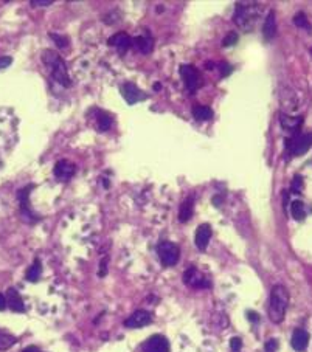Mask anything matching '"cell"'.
<instances>
[{"mask_svg": "<svg viewBox=\"0 0 312 352\" xmlns=\"http://www.w3.org/2000/svg\"><path fill=\"white\" fill-rule=\"evenodd\" d=\"M53 4V0H31V5L33 7H48Z\"/></svg>", "mask_w": 312, "mask_h": 352, "instance_id": "obj_34", "label": "cell"}, {"mask_svg": "<svg viewBox=\"0 0 312 352\" xmlns=\"http://www.w3.org/2000/svg\"><path fill=\"white\" fill-rule=\"evenodd\" d=\"M294 25L295 26H298V28H303V30H306V31H312V25L309 23V20H307V16L304 14V13H297L295 16H294Z\"/></svg>", "mask_w": 312, "mask_h": 352, "instance_id": "obj_25", "label": "cell"}, {"mask_svg": "<svg viewBox=\"0 0 312 352\" xmlns=\"http://www.w3.org/2000/svg\"><path fill=\"white\" fill-rule=\"evenodd\" d=\"M75 172H76V166L69 160H59V162H56V165L53 168V174L59 182L70 180L75 175Z\"/></svg>", "mask_w": 312, "mask_h": 352, "instance_id": "obj_10", "label": "cell"}, {"mask_svg": "<svg viewBox=\"0 0 312 352\" xmlns=\"http://www.w3.org/2000/svg\"><path fill=\"white\" fill-rule=\"evenodd\" d=\"M260 11H257V4H236L235 22L236 25L245 28L258 20Z\"/></svg>", "mask_w": 312, "mask_h": 352, "instance_id": "obj_4", "label": "cell"}, {"mask_svg": "<svg viewBox=\"0 0 312 352\" xmlns=\"http://www.w3.org/2000/svg\"><path fill=\"white\" fill-rule=\"evenodd\" d=\"M247 318L250 319L252 323H255V321H260V316H258V313H255V312H252V310L247 313Z\"/></svg>", "mask_w": 312, "mask_h": 352, "instance_id": "obj_36", "label": "cell"}, {"mask_svg": "<svg viewBox=\"0 0 312 352\" xmlns=\"http://www.w3.org/2000/svg\"><path fill=\"white\" fill-rule=\"evenodd\" d=\"M11 62H13V59H11L10 56H2V57H0V70L7 69Z\"/></svg>", "mask_w": 312, "mask_h": 352, "instance_id": "obj_35", "label": "cell"}, {"mask_svg": "<svg viewBox=\"0 0 312 352\" xmlns=\"http://www.w3.org/2000/svg\"><path fill=\"white\" fill-rule=\"evenodd\" d=\"M276 347H278V341L276 340H269L267 343H266V352H275L276 350Z\"/></svg>", "mask_w": 312, "mask_h": 352, "instance_id": "obj_33", "label": "cell"}, {"mask_svg": "<svg viewBox=\"0 0 312 352\" xmlns=\"http://www.w3.org/2000/svg\"><path fill=\"white\" fill-rule=\"evenodd\" d=\"M107 44L112 45V47H115V48L123 54V53H126V51L131 48L132 39H131V36L126 35V33H115L114 36L109 38Z\"/></svg>", "mask_w": 312, "mask_h": 352, "instance_id": "obj_14", "label": "cell"}, {"mask_svg": "<svg viewBox=\"0 0 312 352\" xmlns=\"http://www.w3.org/2000/svg\"><path fill=\"white\" fill-rule=\"evenodd\" d=\"M179 72H180V76L183 79L185 87L190 92H196L202 87V78L193 66H180Z\"/></svg>", "mask_w": 312, "mask_h": 352, "instance_id": "obj_6", "label": "cell"}, {"mask_svg": "<svg viewBox=\"0 0 312 352\" xmlns=\"http://www.w3.org/2000/svg\"><path fill=\"white\" fill-rule=\"evenodd\" d=\"M132 45L143 54H149L154 48V42H152V38L149 36V33L146 31V35H141V36H137L132 39Z\"/></svg>", "mask_w": 312, "mask_h": 352, "instance_id": "obj_19", "label": "cell"}, {"mask_svg": "<svg viewBox=\"0 0 312 352\" xmlns=\"http://www.w3.org/2000/svg\"><path fill=\"white\" fill-rule=\"evenodd\" d=\"M152 315L148 310H135L128 319H124V326L128 329H140L151 325Z\"/></svg>", "mask_w": 312, "mask_h": 352, "instance_id": "obj_11", "label": "cell"}, {"mask_svg": "<svg viewBox=\"0 0 312 352\" xmlns=\"http://www.w3.org/2000/svg\"><path fill=\"white\" fill-rule=\"evenodd\" d=\"M219 70H221V76H222V78H227V76L232 73V67H230L227 62H221V64H219Z\"/></svg>", "mask_w": 312, "mask_h": 352, "instance_id": "obj_31", "label": "cell"}, {"mask_svg": "<svg viewBox=\"0 0 312 352\" xmlns=\"http://www.w3.org/2000/svg\"><path fill=\"white\" fill-rule=\"evenodd\" d=\"M301 188H303V180H301L300 175H297V177H294V180H292L291 191L295 193V194H300V193H301Z\"/></svg>", "mask_w": 312, "mask_h": 352, "instance_id": "obj_28", "label": "cell"}, {"mask_svg": "<svg viewBox=\"0 0 312 352\" xmlns=\"http://www.w3.org/2000/svg\"><path fill=\"white\" fill-rule=\"evenodd\" d=\"M31 188H33V185H28L26 188L20 189L19 194H17L19 202H20V216H22L23 220H26V222H30V223L39 220V217H35V214L31 213L30 205H28V196H30V189H31Z\"/></svg>", "mask_w": 312, "mask_h": 352, "instance_id": "obj_12", "label": "cell"}, {"mask_svg": "<svg viewBox=\"0 0 312 352\" xmlns=\"http://www.w3.org/2000/svg\"><path fill=\"white\" fill-rule=\"evenodd\" d=\"M157 253L160 258V262L163 267H173L177 264L179 258H180V248L177 244L169 242V241H163L157 245Z\"/></svg>", "mask_w": 312, "mask_h": 352, "instance_id": "obj_5", "label": "cell"}, {"mask_svg": "<svg viewBox=\"0 0 312 352\" xmlns=\"http://www.w3.org/2000/svg\"><path fill=\"white\" fill-rule=\"evenodd\" d=\"M41 275H42V266H41V261L36 259V261L28 267V270H26V273H25V278H26V281H30V282H36V281H39Z\"/></svg>", "mask_w": 312, "mask_h": 352, "instance_id": "obj_22", "label": "cell"}, {"mask_svg": "<svg viewBox=\"0 0 312 352\" xmlns=\"http://www.w3.org/2000/svg\"><path fill=\"white\" fill-rule=\"evenodd\" d=\"M121 95H123L124 100H126V103L131 104V106L137 104L140 101H145L148 98L146 93H143L134 82H124L121 85Z\"/></svg>", "mask_w": 312, "mask_h": 352, "instance_id": "obj_9", "label": "cell"}, {"mask_svg": "<svg viewBox=\"0 0 312 352\" xmlns=\"http://www.w3.org/2000/svg\"><path fill=\"white\" fill-rule=\"evenodd\" d=\"M236 42H238V35H236V33H229V35L224 38L222 45H224V47H230V45H235Z\"/></svg>", "mask_w": 312, "mask_h": 352, "instance_id": "obj_29", "label": "cell"}, {"mask_svg": "<svg viewBox=\"0 0 312 352\" xmlns=\"http://www.w3.org/2000/svg\"><path fill=\"white\" fill-rule=\"evenodd\" d=\"M193 207H194V197L190 196L182 205L179 210V220L180 222H188L193 216Z\"/></svg>", "mask_w": 312, "mask_h": 352, "instance_id": "obj_20", "label": "cell"}, {"mask_svg": "<svg viewBox=\"0 0 312 352\" xmlns=\"http://www.w3.org/2000/svg\"><path fill=\"white\" fill-rule=\"evenodd\" d=\"M7 297H4L2 293H0V310H5L7 309Z\"/></svg>", "mask_w": 312, "mask_h": 352, "instance_id": "obj_37", "label": "cell"}, {"mask_svg": "<svg viewBox=\"0 0 312 352\" xmlns=\"http://www.w3.org/2000/svg\"><path fill=\"white\" fill-rule=\"evenodd\" d=\"M279 123H281V127L288 134H291L294 137V135L300 134V129L303 124V116H289L286 113H281V116H279Z\"/></svg>", "mask_w": 312, "mask_h": 352, "instance_id": "obj_13", "label": "cell"}, {"mask_svg": "<svg viewBox=\"0 0 312 352\" xmlns=\"http://www.w3.org/2000/svg\"><path fill=\"white\" fill-rule=\"evenodd\" d=\"M50 38L56 42V45H58L59 48H66V47L69 45V39H67L66 36H59V35L51 33V35H50Z\"/></svg>", "mask_w": 312, "mask_h": 352, "instance_id": "obj_27", "label": "cell"}, {"mask_svg": "<svg viewBox=\"0 0 312 352\" xmlns=\"http://www.w3.org/2000/svg\"><path fill=\"white\" fill-rule=\"evenodd\" d=\"M16 338L13 335H8V334H4V332H0V349H8L11 346L16 344Z\"/></svg>", "mask_w": 312, "mask_h": 352, "instance_id": "obj_26", "label": "cell"}, {"mask_svg": "<svg viewBox=\"0 0 312 352\" xmlns=\"http://www.w3.org/2000/svg\"><path fill=\"white\" fill-rule=\"evenodd\" d=\"M291 213H292V217L295 220H303L306 217V208H304V203L300 202V200H294L291 202Z\"/></svg>", "mask_w": 312, "mask_h": 352, "instance_id": "obj_24", "label": "cell"}, {"mask_svg": "<svg viewBox=\"0 0 312 352\" xmlns=\"http://www.w3.org/2000/svg\"><path fill=\"white\" fill-rule=\"evenodd\" d=\"M7 304L13 312H25L23 301L19 295V292L14 287H10L7 290Z\"/></svg>", "mask_w": 312, "mask_h": 352, "instance_id": "obj_16", "label": "cell"}, {"mask_svg": "<svg viewBox=\"0 0 312 352\" xmlns=\"http://www.w3.org/2000/svg\"><path fill=\"white\" fill-rule=\"evenodd\" d=\"M211 234H213V230L208 223H202L197 231H196V236H194V244L199 250H205L210 244V239H211Z\"/></svg>", "mask_w": 312, "mask_h": 352, "instance_id": "obj_15", "label": "cell"}, {"mask_svg": "<svg viewBox=\"0 0 312 352\" xmlns=\"http://www.w3.org/2000/svg\"><path fill=\"white\" fill-rule=\"evenodd\" d=\"M42 62L47 66L51 78L58 84H61L62 87H70L72 81L69 78L67 66L59 54H56L53 50H44L42 51Z\"/></svg>", "mask_w": 312, "mask_h": 352, "instance_id": "obj_2", "label": "cell"}, {"mask_svg": "<svg viewBox=\"0 0 312 352\" xmlns=\"http://www.w3.org/2000/svg\"><path fill=\"white\" fill-rule=\"evenodd\" d=\"M291 344H292V347H294L297 352L306 350V347H307V344H309V334H307L306 331H303V329L294 331Z\"/></svg>", "mask_w": 312, "mask_h": 352, "instance_id": "obj_17", "label": "cell"}, {"mask_svg": "<svg viewBox=\"0 0 312 352\" xmlns=\"http://www.w3.org/2000/svg\"><path fill=\"white\" fill-rule=\"evenodd\" d=\"M183 282L191 289H207L211 285L208 278L202 272H199L196 267H190L183 273Z\"/></svg>", "mask_w": 312, "mask_h": 352, "instance_id": "obj_7", "label": "cell"}, {"mask_svg": "<svg viewBox=\"0 0 312 352\" xmlns=\"http://www.w3.org/2000/svg\"><path fill=\"white\" fill-rule=\"evenodd\" d=\"M106 273H107V258H103L101 262H100V272H98V275H100V278H103V276H106Z\"/></svg>", "mask_w": 312, "mask_h": 352, "instance_id": "obj_32", "label": "cell"}, {"mask_svg": "<svg viewBox=\"0 0 312 352\" xmlns=\"http://www.w3.org/2000/svg\"><path fill=\"white\" fill-rule=\"evenodd\" d=\"M97 124H98V131L100 132H106L112 127L114 124V118L110 116V113L104 112V110H98V116H97Z\"/></svg>", "mask_w": 312, "mask_h": 352, "instance_id": "obj_21", "label": "cell"}, {"mask_svg": "<svg viewBox=\"0 0 312 352\" xmlns=\"http://www.w3.org/2000/svg\"><path fill=\"white\" fill-rule=\"evenodd\" d=\"M312 146V132L298 134L286 140V151L291 157H301Z\"/></svg>", "mask_w": 312, "mask_h": 352, "instance_id": "obj_3", "label": "cell"}, {"mask_svg": "<svg viewBox=\"0 0 312 352\" xmlns=\"http://www.w3.org/2000/svg\"><path fill=\"white\" fill-rule=\"evenodd\" d=\"M22 352H41L36 346H28V347H25Z\"/></svg>", "mask_w": 312, "mask_h": 352, "instance_id": "obj_38", "label": "cell"}, {"mask_svg": "<svg viewBox=\"0 0 312 352\" xmlns=\"http://www.w3.org/2000/svg\"><path fill=\"white\" fill-rule=\"evenodd\" d=\"M263 36L266 41H272L276 36V17H275V11H270L264 20L263 25Z\"/></svg>", "mask_w": 312, "mask_h": 352, "instance_id": "obj_18", "label": "cell"}, {"mask_svg": "<svg viewBox=\"0 0 312 352\" xmlns=\"http://www.w3.org/2000/svg\"><path fill=\"white\" fill-rule=\"evenodd\" d=\"M241 347H242V341H241V338L233 337V338L230 340V349H232V352H241Z\"/></svg>", "mask_w": 312, "mask_h": 352, "instance_id": "obj_30", "label": "cell"}, {"mask_svg": "<svg viewBox=\"0 0 312 352\" xmlns=\"http://www.w3.org/2000/svg\"><path fill=\"white\" fill-rule=\"evenodd\" d=\"M141 352H169V341L163 335H152L141 344Z\"/></svg>", "mask_w": 312, "mask_h": 352, "instance_id": "obj_8", "label": "cell"}, {"mask_svg": "<svg viewBox=\"0 0 312 352\" xmlns=\"http://www.w3.org/2000/svg\"><path fill=\"white\" fill-rule=\"evenodd\" d=\"M289 290L278 284V285H273V289L270 290V297H269V306H267V313H269V318L272 323H275V325H279L285 316H286V310L289 307Z\"/></svg>", "mask_w": 312, "mask_h": 352, "instance_id": "obj_1", "label": "cell"}, {"mask_svg": "<svg viewBox=\"0 0 312 352\" xmlns=\"http://www.w3.org/2000/svg\"><path fill=\"white\" fill-rule=\"evenodd\" d=\"M191 113H193L194 118L199 120V121H208V120L213 118V110L210 107H207V106H202V104L194 106Z\"/></svg>", "mask_w": 312, "mask_h": 352, "instance_id": "obj_23", "label": "cell"}]
</instances>
